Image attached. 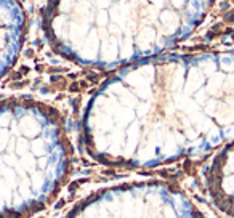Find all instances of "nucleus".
Here are the masks:
<instances>
[{
    "instance_id": "1",
    "label": "nucleus",
    "mask_w": 234,
    "mask_h": 218,
    "mask_svg": "<svg viewBox=\"0 0 234 218\" xmlns=\"http://www.w3.org/2000/svg\"><path fill=\"white\" fill-rule=\"evenodd\" d=\"M234 133V61H165L106 85L87 117L99 160L149 167L199 152Z\"/></svg>"
},
{
    "instance_id": "2",
    "label": "nucleus",
    "mask_w": 234,
    "mask_h": 218,
    "mask_svg": "<svg viewBox=\"0 0 234 218\" xmlns=\"http://www.w3.org/2000/svg\"><path fill=\"white\" fill-rule=\"evenodd\" d=\"M69 170V145L47 108L0 103V218L42 212L56 199Z\"/></svg>"
},
{
    "instance_id": "3",
    "label": "nucleus",
    "mask_w": 234,
    "mask_h": 218,
    "mask_svg": "<svg viewBox=\"0 0 234 218\" xmlns=\"http://www.w3.org/2000/svg\"><path fill=\"white\" fill-rule=\"evenodd\" d=\"M66 218H202L180 189L157 181L130 183L85 197Z\"/></svg>"
},
{
    "instance_id": "4",
    "label": "nucleus",
    "mask_w": 234,
    "mask_h": 218,
    "mask_svg": "<svg viewBox=\"0 0 234 218\" xmlns=\"http://www.w3.org/2000/svg\"><path fill=\"white\" fill-rule=\"evenodd\" d=\"M207 188L215 205L234 217V146L213 162L207 175Z\"/></svg>"
}]
</instances>
